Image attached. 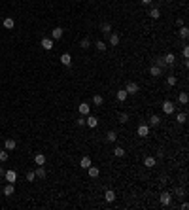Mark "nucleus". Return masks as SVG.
Returning <instances> with one entry per match:
<instances>
[{
    "instance_id": "6ab92c4d",
    "label": "nucleus",
    "mask_w": 189,
    "mask_h": 210,
    "mask_svg": "<svg viewBox=\"0 0 189 210\" xmlns=\"http://www.w3.org/2000/svg\"><path fill=\"white\" fill-rule=\"evenodd\" d=\"M34 163H36V165H45V155L44 153H36V155H34Z\"/></svg>"
},
{
    "instance_id": "7ed1b4c3",
    "label": "nucleus",
    "mask_w": 189,
    "mask_h": 210,
    "mask_svg": "<svg viewBox=\"0 0 189 210\" xmlns=\"http://www.w3.org/2000/svg\"><path fill=\"white\" fill-rule=\"evenodd\" d=\"M125 91L129 95H136L140 91V87H138V83H134V81H129V83H127V87H125Z\"/></svg>"
},
{
    "instance_id": "c756f323",
    "label": "nucleus",
    "mask_w": 189,
    "mask_h": 210,
    "mask_svg": "<svg viewBox=\"0 0 189 210\" xmlns=\"http://www.w3.org/2000/svg\"><path fill=\"white\" fill-rule=\"evenodd\" d=\"M117 119H119V123H127V121H129V114H127V112H121V114L117 116Z\"/></svg>"
},
{
    "instance_id": "c85d7f7f",
    "label": "nucleus",
    "mask_w": 189,
    "mask_h": 210,
    "mask_svg": "<svg viewBox=\"0 0 189 210\" xmlns=\"http://www.w3.org/2000/svg\"><path fill=\"white\" fill-rule=\"evenodd\" d=\"M187 100H189L187 93H180V95H178V102H180V104H187Z\"/></svg>"
},
{
    "instance_id": "9b49d317",
    "label": "nucleus",
    "mask_w": 189,
    "mask_h": 210,
    "mask_svg": "<svg viewBox=\"0 0 189 210\" xmlns=\"http://www.w3.org/2000/svg\"><path fill=\"white\" fill-rule=\"evenodd\" d=\"M53 40H51V38H42V48L45 49V51H51V49H53Z\"/></svg>"
},
{
    "instance_id": "4468645a",
    "label": "nucleus",
    "mask_w": 189,
    "mask_h": 210,
    "mask_svg": "<svg viewBox=\"0 0 189 210\" xmlns=\"http://www.w3.org/2000/svg\"><path fill=\"white\" fill-rule=\"evenodd\" d=\"M163 74V68L161 66H157V64H153L151 68H150V76H153V78H159V76Z\"/></svg>"
},
{
    "instance_id": "72a5a7b5",
    "label": "nucleus",
    "mask_w": 189,
    "mask_h": 210,
    "mask_svg": "<svg viewBox=\"0 0 189 210\" xmlns=\"http://www.w3.org/2000/svg\"><path fill=\"white\" fill-rule=\"evenodd\" d=\"M166 83L170 85V87H174V85H178V78H176V76H168V78H166Z\"/></svg>"
},
{
    "instance_id": "c9c22d12",
    "label": "nucleus",
    "mask_w": 189,
    "mask_h": 210,
    "mask_svg": "<svg viewBox=\"0 0 189 210\" xmlns=\"http://www.w3.org/2000/svg\"><path fill=\"white\" fill-rule=\"evenodd\" d=\"M8 157H9V153H8V150H4V151H0V161H8Z\"/></svg>"
},
{
    "instance_id": "2f4dec72",
    "label": "nucleus",
    "mask_w": 189,
    "mask_h": 210,
    "mask_svg": "<svg viewBox=\"0 0 189 210\" xmlns=\"http://www.w3.org/2000/svg\"><path fill=\"white\" fill-rule=\"evenodd\" d=\"M114 155L115 157H123L125 155V150H123V148H119V146H115L114 148Z\"/></svg>"
},
{
    "instance_id": "37998d69",
    "label": "nucleus",
    "mask_w": 189,
    "mask_h": 210,
    "mask_svg": "<svg viewBox=\"0 0 189 210\" xmlns=\"http://www.w3.org/2000/svg\"><path fill=\"white\" fill-rule=\"evenodd\" d=\"M4 174H6V170H4V168H0V178H4Z\"/></svg>"
},
{
    "instance_id": "a211bd4d",
    "label": "nucleus",
    "mask_w": 189,
    "mask_h": 210,
    "mask_svg": "<svg viewBox=\"0 0 189 210\" xmlns=\"http://www.w3.org/2000/svg\"><path fill=\"white\" fill-rule=\"evenodd\" d=\"M80 167H81V168H85V170H87V168L91 167V159H89L87 155H85V157H81V161H80Z\"/></svg>"
},
{
    "instance_id": "b1692460",
    "label": "nucleus",
    "mask_w": 189,
    "mask_h": 210,
    "mask_svg": "<svg viewBox=\"0 0 189 210\" xmlns=\"http://www.w3.org/2000/svg\"><path fill=\"white\" fill-rule=\"evenodd\" d=\"M13 27H15V21H13L12 17H6V19H4V29H13Z\"/></svg>"
},
{
    "instance_id": "2eb2a0df",
    "label": "nucleus",
    "mask_w": 189,
    "mask_h": 210,
    "mask_svg": "<svg viewBox=\"0 0 189 210\" xmlns=\"http://www.w3.org/2000/svg\"><path fill=\"white\" fill-rule=\"evenodd\" d=\"M104 199H106L108 203H114V201H115V191H114V189H106Z\"/></svg>"
},
{
    "instance_id": "473e14b6",
    "label": "nucleus",
    "mask_w": 189,
    "mask_h": 210,
    "mask_svg": "<svg viewBox=\"0 0 189 210\" xmlns=\"http://www.w3.org/2000/svg\"><path fill=\"white\" fill-rule=\"evenodd\" d=\"M119 44V34H110V45H117Z\"/></svg>"
},
{
    "instance_id": "4be33fe9",
    "label": "nucleus",
    "mask_w": 189,
    "mask_h": 210,
    "mask_svg": "<svg viewBox=\"0 0 189 210\" xmlns=\"http://www.w3.org/2000/svg\"><path fill=\"white\" fill-rule=\"evenodd\" d=\"M150 17H151V19H159V17H161V10H159V8H151V10H150Z\"/></svg>"
},
{
    "instance_id": "6e6552de",
    "label": "nucleus",
    "mask_w": 189,
    "mask_h": 210,
    "mask_svg": "<svg viewBox=\"0 0 189 210\" xmlns=\"http://www.w3.org/2000/svg\"><path fill=\"white\" fill-rule=\"evenodd\" d=\"M4 148H6L8 151H13L15 148H17V142H15L13 138H6V142H4Z\"/></svg>"
},
{
    "instance_id": "79ce46f5",
    "label": "nucleus",
    "mask_w": 189,
    "mask_h": 210,
    "mask_svg": "<svg viewBox=\"0 0 189 210\" xmlns=\"http://www.w3.org/2000/svg\"><path fill=\"white\" fill-rule=\"evenodd\" d=\"M140 2H142V4H146V6H150V4L153 2V0H140Z\"/></svg>"
},
{
    "instance_id": "1a4fd4ad",
    "label": "nucleus",
    "mask_w": 189,
    "mask_h": 210,
    "mask_svg": "<svg viewBox=\"0 0 189 210\" xmlns=\"http://www.w3.org/2000/svg\"><path fill=\"white\" fill-rule=\"evenodd\" d=\"M174 61H176V55L174 53H166L165 57H163V63H165L166 66H172V64H174Z\"/></svg>"
},
{
    "instance_id": "f8f14e48",
    "label": "nucleus",
    "mask_w": 189,
    "mask_h": 210,
    "mask_svg": "<svg viewBox=\"0 0 189 210\" xmlns=\"http://www.w3.org/2000/svg\"><path fill=\"white\" fill-rule=\"evenodd\" d=\"M61 63H63L64 66H72V55H70V53H63V55H61Z\"/></svg>"
},
{
    "instance_id": "412c9836",
    "label": "nucleus",
    "mask_w": 189,
    "mask_h": 210,
    "mask_svg": "<svg viewBox=\"0 0 189 210\" xmlns=\"http://www.w3.org/2000/svg\"><path fill=\"white\" fill-rule=\"evenodd\" d=\"M87 174H89L91 178H96V176H99V174H100V170H99V168H96V167H93V165H91V167L87 168Z\"/></svg>"
},
{
    "instance_id": "20e7f679",
    "label": "nucleus",
    "mask_w": 189,
    "mask_h": 210,
    "mask_svg": "<svg viewBox=\"0 0 189 210\" xmlns=\"http://www.w3.org/2000/svg\"><path fill=\"white\" fill-rule=\"evenodd\" d=\"M85 125L87 127H91V129H95L96 125H99V117H95V116H85Z\"/></svg>"
},
{
    "instance_id": "f3484780",
    "label": "nucleus",
    "mask_w": 189,
    "mask_h": 210,
    "mask_svg": "<svg viewBox=\"0 0 189 210\" xmlns=\"http://www.w3.org/2000/svg\"><path fill=\"white\" fill-rule=\"evenodd\" d=\"M155 163H157L155 157H151V155H147L146 159H144V165H146L147 168H153V167H155Z\"/></svg>"
},
{
    "instance_id": "cd10ccee",
    "label": "nucleus",
    "mask_w": 189,
    "mask_h": 210,
    "mask_svg": "<svg viewBox=\"0 0 189 210\" xmlns=\"http://www.w3.org/2000/svg\"><path fill=\"white\" fill-rule=\"evenodd\" d=\"M100 29H102V32H104V34H112V25L110 23H102Z\"/></svg>"
},
{
    "instance_id": "423d86ee",
    "label": "nucleus",
    "mask_w": 189,
    "mask_h": 210,
    "mask_svg": "<svg viewBox=\"0 0 189 210\" xmlns=\"http://www.w3.org/2000/svg\"><path fill=\"white\" fill-rule=\"evenodd\" d=\"M63 32H64V30L61 27H55L53 30H51V40H53V42H55V40H61V38H63Z\"/></svg>"
},
{
    "instance_id": "4c0bfd02",
    "label": "nucleus",
    "mask_w": 189,
    "mask_h": 210,
    "mask_svg": "<svg viewBox=\"0 0 189 210\" xmlns=\"http://www.w3.org/2000/svg\"><path fill=\"white\" fill-rule=\"evenodd\" d=\"M76 125H78V127H83V125H85V116H83V117H78V119H76Z\"/></svg>"
},
{
    "instance_id": "5701e85b",
    "label": "nucleus",
    "mask_w": 189,
    "mask_h": 210,
    "mask_svg": "<svg viewBox=\"0 0 189 210\" xmlns=\"http://www.w3.org/2000/svg\"><path fill=\"white\" fill-rule=\"evenodd\" d=\"M106 140H108V142H115L117 140V132L115 131H108V132H106Z\"/></svg>"
},
{
    "instance_id": "a878e982",
    "label": "nucleus",
    "mask_w": 189,
    "mask_h": 210,
    "mask_svg": "<svg viewBox=\"0 0 189 210\" xmlns=\"http://www.w3.org/2000/svg\"><path fill=\"white\" fill-rule=\"evenodd\" d=\"M102 102H104V97L102 95H95L93 97V104L95 106H102Z\"/></svg>"
},
{
    "instance_id": "ddd939ff",
    "label": "nucleus",
    "mask_w": 189,
    "mask_h": 210,
    "mask_svg": "<svg viewBox=\"0 0 189 210\" xmlns=\"http://www.w3.org/2000/svg\"><path fill=\"white\" fill-rule=\"evenodd\" d=\"M78 110H80V114H81V116H89V114H91V106L87 104V102H81Z\"/></svg>"
},
{
    "instance_id": "39448f33",
    "label": "nucleus",
    "mask_w": 189,
    "mask_h": 210,
    "mask_svg": "<svg viewBox=\"0 0 189 210\" xmlns=\"http://www.w3.org/2000/svg\"><path fill=\"white\" fill-rule=\"evenodd\" d=\"M170 203H172V195L168 191H163L161 193V204H163V206H168Z\"/></svg>"
},
{
    "instance_id": "aec40b11",
    "label": "nucleus",
    "mask_w": 189,
    "mask_h": 210,
    "mask_svg": "<svg viewBox=\"0 0 189 210\" xmlns=\"http://www.w3.org/2000/svg\"><path fill=\"white\" fill-rule=\"evenodd\" d=\"M127 97H129V93H127L125 89H119V91H117V100H119V102H125Z\"/></svg>"
},
{
    "instance_id": "7c9ffc66",
    "label": "nucleus",
    "mask_w": 189,
    "mask_h": 210,
    "mask_svg": "<svg viewBox=\"0 0 189 210\" xmlns=\"http://www.w3.org/2000/svg\"><path fill=\"white\" fill-rule=\"evenodd\" d=\"M176 121H178V123H185V121H187V114H185V112H180L178 117H176Z\"/></svg>"
},
{
    "instance_id": "9d476101",
    "label": "nucleus",
    "mask_w": 189,
    "mask_h": 210,
    "mask_svg": "<svg viewBox=\"0 0 189 210\" xmlns=\"http://www.w3.org/2000/svg\"><path fill=\"white\" fill-rule=\"evenodd\" d=\"M2 191H4V195H6V197H12L13 195V193H15V186H13V184H6V186H4V189H2Z\"/></svg>"
},
{
    "instance_id": "0eeeda50",
    "label": "nucleus",
    "mask_w": 189,
    "mask_h": 210,
    "mask_svg": "<svg viewBox=\"0 0 189 210\" xmlns=\"http://www.w3.org/2000/svg\"><path fill=\"white\" fill-rule=\"evenodd\" d=\"M4 178H6V182H9V184H15V180H17V172H15V170H6V174H4Z\"/></svg>"
},
{
    "instance_id": "bb28decb",
    "label": "nucleus",
    "mask_w": 189,
    "mask_h": 210,
    "mask_svg": "<svg viewBox=\"0 0 189 210\" xmlns=\"http://www.w3.org/2000/svg\"><path fill=\"white\" fill-rule=\"evenodd\" d=\"M34 174L40 176V178H45V168H44V165H38V168L34 170Z\"/></svg>"
},
{
    "instance_id": "58836bf2",
    "label": "nucleus",
    "mask_w": 189,
    "mask_h": 210,
    "mask_svg": "<svg viewBox=\"0 0 189 210\" xmlns=\"http://www.w3.org/2000/svg\"><path fill=\"white\" fill-rule=\"evenodd\" d=\"M34 178H36V174H34L32 170L27 172V182H34Z\"/></svg>"
},
{
    "instance_id": "e433bc0d",
    "label": "nucleus",
    "mask_w": 189,
    "mask_h": 210,
    "mask_svg": "<svg viewBox=\"0 0 189 210\" xmlns=\"http://www.w3.org/2000/svg\"><path fill=\"white\" fill-rule=\"evenodd\" d=\"M81 48H83V49H89V48H91V42H89L87 38H83V40H81Z\"/></svg>"
},
{
    "instance_id": "a19ab883",
    "label": "nucleus",
    "mask_w": 189,
    "mask_h": 210,
    "mask_svg": "<svg viewBox=\"0 0 189 210\" xmlns=\"http://www.w3.org/2000/svg\"><path fill=\"white\" fill-rule=\"evenodd\" d=\"M182 53H183V59H189V48H187V45L183 48V51H182Z\"/></svg>"
},
{
    "instance_id": "f03ea898",
    "label": "nucleus",
    "mask_w": 189,
    "mask_h": 210,
    "mask_svg": "<svg viewBox=\"0 0 189 210\" xmlns=\"http://www.w3.org/2000/svg\"><path fill=\"white\" fill-rule=\"evenodd\" d=\"M136 132H138L140 138H147V136H150V125H147V123L138 125V131H136Z\"/></svg>"
},
{
    "instance_id": "f704fd0d",
    "label": "nucleus",
    "mask_w": 189,
    "mask_h": 210,
    "mask_svg": "<svg viewBox=\"0 0 189 210\" xmlns=\"http://www.w3.org/2000/svg\"><path fill=\"white\" fill-rule=\"evenodd\" d=\"M180 36L182 38H187L189 36V29L185 27V25H182V27H180Z\"/></svg>"
},
{
    "instance_id": "ea45409f",
    "label": "nucleus",
    "mask_w": 189,
    "mask_h": 210,
    "mask_svg": "<svg viewBox=\"0 0 189 210\" xmlns=\"http://www.w3.org/2000/svg\"><path fill=\"white\" fill-rule=\"evenodd\" d=\"M176 195L178 197H183V195H185V189H183V187H176Z\"/></svg>"
},
{
    "instance_id": "f257e3e1",
    "label": "nucleus",
    "mask_w": 189,
    "mask_h": 210,
    "mask_svg": "<svg viewBox=\"0 0 189 210\" xmlns=\"http://www.w3.org/2000/svg\"><path fill=\"white\" fill-rule=\"evenodd\" d=\"M163 112H165L166 116L174 114V112H176V106H174V102H170V100H165V102H163Z\"/></svg>"
},
{
    "instance_id": "dca6fc26",
    "label": "nucleus",
    "mask_w": 189,
    "mask_h": 210,
    "mask_svg": "<svg viewBox=\"0 0 189 210\" xmlns=\"http://www.w3.org/2000/svg\"><path fill=\"white\" fill-rule=\"evenodd\" d=\"M159 123H161V116L153 114V116L150 117V123H147V125H150V127H157V125H159Z\"/></svg>"
},
{
    "instance_id": "393cba45",
    "label": "nucleus",
    "mask_w": 189,
    "mask_h": 210,
    "mask_svg": "<svg viewBox=\"0 0 189 210\" xmlns=\"http://www.w3.org/2000/svg\"><path fill=\"white\" fill-rule=\"evenodd\" d=\"M95 48L99 49V51H106V48H108V45H106V42H102V40H96V42H95Z\"/></svg>"
}]
</instances>
